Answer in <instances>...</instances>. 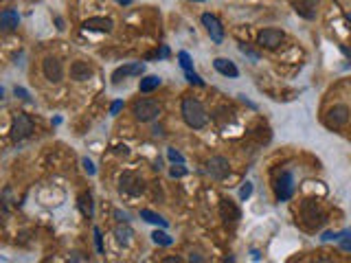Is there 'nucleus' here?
I'll return each instance as SVG.
<instances>
[{
  "instance_id": "nucleus-1",
  "label": "nucleus",
  "mask_w": 351,
  "mask_h": 263,
  "mask_svg": "<svg viewBox=\"0 0 351 263\" xmlns=\"http://www.w3.org/2000/svg\"><path fill=\"white\" fill-rule=\"evenodd\" d=\"M180 112H182V119H185V123L189 127H193V129L207 127L209 114H207V110H204V106L197 99H185L182 101Z\"/></svg>"
},
{
  "instance_id": "nucleus-2",
  "label": "nucleus",
  "mask_w": 351,
  "mask_h": 263,
  "mask_svg": "<svg viewBox=\"0 0 351 263\" xmlns=\"http://www.w3.org/2000/svg\"><path fill=\"white\" fill-rule=\"evenodd\" d=\"M132 114H134V119L138 123H147L160 114V106H158V101H154V99H136L134 103H132Z\"/></svg>"
},
{
  "instance_id": "nucleus-3",
  "label": "nucleus",
  "mask_w": 351,
  "mask_h": 263,
  "mask_svg": "<svg viewBox=\"0 0 351 263\" xmlns=\"http://www.w3.org/2000/svg\"><path fill=\"white\" fill-rule=\"evenodd\" d=\"M31 132H33L31 116L18 114L16 119H13V125H11V138H13V143H18V141H22V138L31 136Z\"/></svg>"
},
{
  "instance_id": "nucleus-4",
  "label": "nucleus",
  "mask_w": 351,
  "mask_h": 263,
  "mask_svg": "<svg viewBox=\"0 0 351 263\" xmlns=\"http://www.w3.org/2000/svg\"><path fill=\"white\" fill-rule=\"evenodd\" d=\"M285 40V33L279 31V29H263V31L257 35V44L268 50H274L281 46V42Z\"/></svg>"
},
{
  "instance_id": "nucleus-5",
  "label": "nucleus",
  "mask_w": 351,
  "mask_h": 263,
  "mask_svg": "<svg viewBox=\"0 0 351 263\" xmlns=\"http://www.w3.org/2000/svg\"><path fill=\"white\" fill-rule=\"evenodd\" d=\"M202 24L204 29H207V33H209V38L213 40L215 44H222L224 42V27H222V22H219L213 13H202Z\"/></svg>"
},
{
  "instance_id": "nucleus-6",
  "label": "nucleus",
  "mask_w": 351,
  "mask_h": 263,
  "mask_svg": "<svg viewBox=\"0 0 351 263\" xmlns=\"http://www.w3.org/2000/svg\"><path fill=\"white\" fill-rule=\"evenodd\" d=\"M42 72L51 84H60L64 77V66L57 57H46V60L42 62Z\"/></svg>"
},
{
  "instance_id": "nucleus-7",
  "label": "nucleus",
  "mask_w": 351,
  "mask_h": 263,
  "mask_svg": "<svg viewBox=\"0 0 351 263\" xmlns=\"http://www.w3.org/2000/svg\"><path fill=\"white\" fill-rule=\"evenodd\" d=\"M274 193H277V200H279V202L290 200L292 193H294V178H292V173L285 171V173H281L279 178H277Z\"/></svg>"
},
{
  "instance_id": "nucleus-8",
  "label": "nucleus",
  "mask_w": 351,
  "mask_h": 263,
  "mask_svg": "<svg viewBox=\"0 0 351 263\" xmlns=\"http://www.w3.org/2000/svg\"><path fill=\"white\" fill-rule=\"evenodd\" d=\"M119 189H121V193L138 195V193H143L145 182H143V178H138V175H134V173L128 171V173L121 175V185H119Z\"/></svg>"
},
{
  "instance_id": "nucleus-9",
  "label": "nucleus",
  "mask_w": 351,
  "mask_h": 263,
  "mask_svg": "<svg viewBox=\"0 0 351 263\" xmlns=\"http://www.w3.org/2000/svg\"><path fill=\"white\" fill-rule=\"evenodd\" d=\"M207 171H209L211 178L224 180L226 175H229V171H231V165H229V160H226L224 156H213L207 163Z\"/></svg>"
},
{
  "instance_id": "nucleus-10",
  "label": "nucleus",
  "mask_w": 351,
  "mask_h": 263,
  "mask_svg": "<svg viewBox=\"0 0 351 263\" xmlns=\"http://www.w3.org/2000/svg\"><path fill=\"white\" fill-rule=\"evenodd\" d=\"M349 108L345 106V103H338V106H334V108H329V112H327V116H329V123L332 125H336V127H342V125H347L349 123Z\"/></svg>"
},
{
  "instance_id": "nucleus-11",
  "label": "nucleus",
  "mask_w": 351,
  "mask_h": 263,
  "mask_svg": "<svg viewBox=\"0 0 351 263\" xmlns=\"http://www.w3.org/2000/svg\"><path fill=\"white\" fill-rule=\"evenodd\" d=\"M92 75H94V70L88 62L79 60V62L70 64V77L75 79V82H88V79H92Z\"/></svg>"
},
{
  "instance_id": "nucleus-12",
  "label": "nucleus",
  "mask_w": 351,
  "mask_h": 263,
  "mask_svg": "<svg viewBox=\"0 0 351 263\" xmlns=\"http://www.w3.org/2000/svg\"><path fill=\"white\" fill-rule=\"evenodd\" d=\"M145 72V66L141 62H136V64H128V66H121V68H116L112 72V82L114 84H119L123 77H136V75H143Z\"/></svg>"
},
{
  "instance_id": "nucleus-13",
  "label": "nucleus",
  "mask_w": 351,
  "mask_h": 263,
  "mask_svg": "<svg viewBox=\"0 0 351 263\" xmlns=\"http://www.w3.org/2000/svg\"><path fill=\"white\" fill-rule=\"evenodd\" d=\"M84 29L88 31H101V33H110L114 29V22L110 18H88L84 22Z\"/></svg>"
},
{
  "instance_id": "nucleus-14",
  "label": "nucleus",
  "mask_w": 351,
  "mask_h": 263,
  "mask_svg": "<svg viewBox=\"0 0 351 263\" xmlns=\"http://www.w3.org/2000/svg\"><path fill=\"white\" fill-rule=\"evenodd\" d=\"M219 215H222L224 222H237V219L241 217L239 208L235 206V202H231V200H222V202H219Z\"/></svg>"
},
{
  "instance_id": "nucleus-15",
  "label": "nucleus",
  "mask_w": 351,
  "mask_h": 263,
  "mask_svg": "<svg viewBox=\"0 0 351 263\" xmlns=\"http://www.w3.org/2000/svg\"><path fill=\"white\" fill-rule=\"evenodd\" d=\"M213 68L219 72V75H224V77H239L237 66L233 64L231 60H226V57H217V60L213 62Z\"/></svg>"
},
{
  "instance_id": "nucleus-16",
  "label": "nucleus",
  "mask_w": 351,
  "mask_h": 263,
  "mask_svg": "<svg viewBox=\"0 0 351 263\" xmlns=\"http://www.w3.org/2000/svg\"><path fill=\"white\" fill-rule=\"evenodd\" d=\"M18 24H20L18 11L5 9L3 13H0V27H3V31H13V29H18Z\"/></svg>"
},
{
  "instance_id": "nucleus-17",
  "label": "nucleus",
  "mask_w": 351,
  "mask_h": 263,
  "mask_svg": "<svg viewBox=\"0 0 351 263\" xmlns=\"http://www.w3.org/2000/svg\"><path fill=\"white\" fill-rule=\"evenodd\" d=\"M296 11L301 13L303 18L312 20L316 16V0H301V3H296Z\"/></svg>"
},
{
  "instance_id": "nucleus-18",
  "label": "nucleus",
  "mask_w": 351,
  "mask_h": 263,
  "mask_svg": "<svg viewBox=\"0 0 351 263\" xmlns=\"http://www.w3.org/2000/svg\"><path fill=\"white\" fill-rule=\"evenodd\" d=\"M158 86H160V77L147 75V77L141 79V84H138V90H141V92H152V90H156Z\"/></svg>"
},
{
  "instance_id": "nucleus-19",
  "label": "nucleus",
  "mask_w": 351,
  "mask_h": 263,
  "mask_svg": "<svg viewBox=\"0 0 351 263\" xmlns=\"http://www.w3.org/2000/svg\"><path fill=\"white\" fill-rule=\"evenodd\" d=\"M141 217L145 219V222H149V224H156V226H163V228H167V219L163 215L154 213V211H149V208H143L141 211Z\"/></svg>"
},
{
  "instance_id": "nucleus-20",
  "label": "nucleus",
  "mask_w": 351,
  "mask_h": 263,
  "mask_svg": "<svg viewBox=\"0 0 351 263\" xmlns=\"http://www.w3.org/2000/svg\"><path fill=\"white\" fill-rule=\"evenodd\" d=\"M79 208H82V213L86 217H92V195L90 193H82L79 195Z\"/></svg>"
},
{
  "instance_id": "nucleus-21",
  "label": "nucleus",
  "mask_w": 351,
  "mask_h": 263,
  "mask_svg": "<svg viewBox=\"0 0 351 263\" xmlns=\"http://www.w3.org/2000/svg\"><path fill=\"white\" fill-rule=\"evenodd\" d=\"M114 235H116V241H119V244H130V239H132V235H134V230L132 228H123V226H119V228L114 230Z\"/></svg>"
},
{
  "instance_id": "nucleus-22",
  "label": "nucleus",
  "mask_w": 351,
  "mask_h": 263,
  "mask_svg": "<svg viewBox=\"0 0 351 263\" xmlns=\"http://www.w3.org/2000/svg\"><path fill=\"white\" fill-rule=\"evenodd\" d=\"M152 241H154L156 246H171V244H173V239L167 235V232H163V230H156V232H154V235H152Z\"/></svg>"
},
{
  "instance_id": "nucleus-23",
  "label": "nucleus",
  "mask_w": 351,
  "mask_h": 263,
  "mask_svg": "<svg viewBox=\"0 0 351 263\" xmlns=\"http://www.w3.org/2000/svg\"><path fill=\"white\" fill-rule=\"evenodd\" d=\"M178 62H180V66H182V70H193V62H191V55L187 53V50H180L178 53Z\"/></svg>"
},
{
  "instance_id": "nucleus-24",
  "label": "nucleus",
  "mask_w": 351,
  "mask_h": 263,
  "mask_svg": "<svg viewBox=\"0 0 351 263\" xmlns=\"http://www.w3.org/2000/svg\"><path fill=\"white\" fill-rule=\"evenodd\" d=\"M185 77H187V82H189V84H193V86H204V79H202L200 75H197L195 70H187V72H185Z\"/></svg>"
},
{
  "instance_id": "nucleus-25",
  "label": "nucleus",
  "mask_w": 351,
  "mask_h": 263,
  "mask_svg": "<svg viewBox=\"0 0 351 263\" xmlns=\"http://www.w3.org/2000/svg\"><path fill=\"white\" fill-rule=\"evenodd\" d=\"M167 158H169L173 165H176V163H180V165L185 163V156H182L180 151H176V149H167Z\"/></svg>"
},
{
  "instance_id": "nucleus-26",
  "label": "nucleus",
  "mask_w": 351,
  "mask_h": 263,
  "mask_svg": "<svg viewBox=\"0 0 351 263\" xmlns=\"http://www.w3.org/2000/svg\"><path fill=\"white\" fill-rule=\"evenodd\" d=\"M94 246H97V252L99 254H104V241H101V230L97 228V226H94Z\"/></svg>"
},
{
  "instance_id": "nucleus-27",
  "label": "nucleus",
  "mask_w": 351,
  "mask_h": 263,
  "mask_svg": "<svg viewBox=\"0 0 351 263\" xmlns=\"http://www.w3.org/2000/svg\"><path fill=\"white\" fill-rule=\"evenodd\" d=\"M250 195H253V185L250 182H246V185L239 189V200H248Z\"/></svg>"
},
{
  "instance_id": "nucleus-28",
  "label": "nucleus",
  "mask_w": 351,
  "mask_h": 263,
  "mask_svg": "<svg viewBox=\"0 0 351 263\" xmlns=\"http://www.w3.org/2000/svg\"><path fill=\"white\" fill-rule=\"evenodd\" d=\"M185 173H187V169H185V167H180V165H178V167L173 165L171 169H169V175H171V178H182Z\"/></svg>"
},
{
  "instance_id": "nucleus-29",
  "label": "nucleus",
  "mask_w": 351,
  "mask_h": 263,
  "mask_svg": "<svg viewBox=\"0 0 351 263\" xmlns=\"http://www.w3.org/2000/svg\"><path fill=\"white\" fill-rule=\"evenodd\" d=\"M82 163H84V169H86V173H88V175H94V173H97V169H94V165H92V160L84 158Z\"/></svg>"
},
{
  "instance_id": "nucleus-30",
  "label": "nucleus",
  "mask_w": 351,
  "mask_h": 263,
  "mask_svg": "<svg viewBox=\"0 0 351 263\" xmlns=\"http://www.w3.org/2000/svg\"><path fill=\"white\" fill-rule=\"evenodd\" d=\"M121 110H123V101H114V103H112V108H110V114H112V116H116V114L121 112Z\"/></svg>"
},
{
  "instance_id": "nucleus-31",
  "label": "nucleus",
  "mask_w": 351,
  "mask_h": 263,
  "mask_svg": "<svg viewBox=\"0 0 351 263\" xmlns=\"http://www.w3.org/2000/svg\"><path fill=\"white\" fill-rule=\"evenodd\" d=\"M13 92H16V97L24 99V101H29V99H31V97H29V92L24 90V88H18V86H16V90H13Z\"/></svg>"
},
{
  "instance_id": "nucleus-32",
  "label": "nucleus",
  "mask_w": 351,
  "mask_h": 263,
  "mask_svg": "<svg viewBox=\"0 0 351 263\" xmlns=\"http://www.w3.org/2000/svg\"><path fill=\"white\" fill-rule=\"evenodd\" d=\"M239 50H241V53H244V55H248V57H250V60H255V62L259 60V55H257V53H253L250 48H246V46H239Z\"/></svg>"
},
{
  "instance_id": "nucleus-33",
  "label": "nucleus",
  "mask_w": 351,
  "mask_h": 263,
  "mask_svg": "<svg viewBox=\"0 0 351 263\" xmlns=\"http://www.w3.org/2000/svg\"><path fill=\"white\" fill-rule=\"evenodd\" d=\"M114 153H119V156H128L130 149L126 147V145H116V147H114Z\"/></svg>"
},
{
  "instance_id": "nucleus-34",
  "label": "nucleus",
  "mask_w": 351,
  "mask_h": 263,
  "mask_svg": "<svg viewBox=\"0 0 351 263\" xmlns=\"http://www.w3.org/2000/svg\"><path fill=\"white\" fill-rule=\"evenodd\" d=\"M114 217L119 219V222H123V224H128V215L126 213H121V211H114Z\"/></svg>"
},
{
  "instance_id": "nucleus-35",
  "label": "nucleus",
  "mask_w": 351,
  "mask_h": 263,
  "mask_svg": "<svg viewBox=\"0 0 351 263\" xmlns=\"http://www.w3.org/2000/svg\"><path fill=\"white\" fill-rule=\"evenodd\" d=\"M340 246H342V250H349V252H351V241H349V239H345Z\"/></svg>"
},
{
  "instance_id": "nucleus-36",
  "label": "nucleus",
  "mask_w": 351,
  "mask_h": 263,
  "mask_svg": "<svg viewBox=\"0 0 351 263\" xmlns=\"http://www.w3.org/2000/svg\"><path fill=\"white\" fill-rule=\"evenodd\" d=\"M167 55H169V48L163 46V48H160V53H158V57H167Z\"/></svg>"
},
{
  "instance_id": "nucleus-37",
  "label": "nucleus",
  "mask_w": 351,
  "mask_h": 263,
  "mask_svg": "<svg viewBox=\"0 0 351 263\" xmlns=\"http://www.w3.org/2000/svg\"><path fill=\"white\" fill-rule=\"evenodd\" d=\"M119 5H132V0H116Z\"/></svg>"
},
{
  "instance_id": "nucleus-38",
  "label": "nucleus",
  "mask_w": 351,
  "mask_h": 263,
  "mask_svg": "<svg viewBox=\"0 0 351 263\" xmlns=\"http://www.w3.org/2000/svg\"><path fill=\"white\" fill-rule=\"evenodd\" d=\"M347 20H349V24H351V13H347Z\"/></svg>"
},
{
  "instance_id": "nucleus-39",
  "label": "nucleus",
  "mask_w": 351,
  "mask_h": 263,
  "mask_svg": "<svg viewBox=\"0 0 351 263\" xmlns=\"http://www.w3.org/2000/svg\"><path fill=\"white\" fill-rule=\"evenodd\" d=\"M193 3H204V0H193Z\"/></svg>"
}]
</instances>
